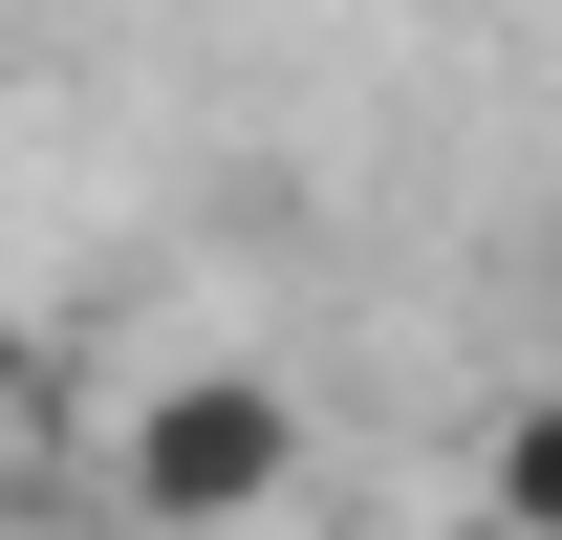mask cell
I'll return each mask as SVG.
<instances>
[{"label": "cell", "mask_w": 562, "mask_h": 540, "mask_svg": "<svg viewBox=\"0 0 562 540\" xmlns=\"http://www.w3.org/2000/svg\"><path fill=\"white\" fill-rule=\"evenodd\" d=\"M281 475H303V410H281L260 368H195V390H151V410H131V519H173V540L260 519Z\"/></svg>", "instance_id": "cell-1"}, {"label": "cell", "mask_w": 562, "mask_h": 540, "mask_svg": "<svg viewBox=\"0 0 562 540\" xmlns=\"http://www.w3.org/2000/svg\"><path fill=\"white\" fill-rule=\"evenodd\" d=\"M476 519L562 540V390H541V410H497V454H476Z\"/></svg>", "instance_id": "cell-2"}, {"label": "cell", "mask_w": 562, "mask_h": 540, "mask_svg": "<svg viewBox=\"0 0 562 540\" xmlns=\"http://www.w3.org/2000/svg\"><path fill=\"white\" fill-rule=\"evenodd\" d=\"M476 540H519V519H476Z\"/></svg>", "instance_id": "cell-3"}]
</instances>
